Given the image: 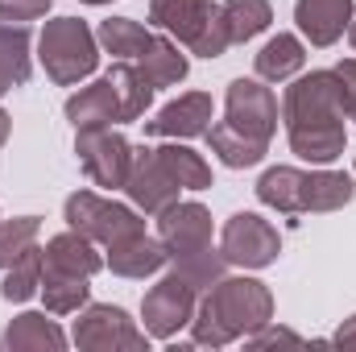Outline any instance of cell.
Wrapping results in <instances>:
<instances>
[{
	"mask_svg": "<svg viewBox=\"0 0 356 352\" xmlns=\"http://www.w3.org/2000/svg\"><path fill=\"white\" fill-rule=\"evenodd\" d=\"M282 120H286V141L302 162L332 166L348 145L336 71L294 75L282 95Z\"/></svg>",
	"mask_w": 356,
	"mask_h": 352,
	"instance_id": "cell-1",
	"label": "cell"
},
{
	"mask_svg": "<svg viewBox=\"0 0 356 352\" xmlns=\"http://www.w3.org/2000/svg\"><path fill=\"white\" fill-rule=\"evenodd\" d=\"M273 133H277V99L266 88V79H232L224 95V120L211 125L203 137L228 170H249L269 154Z\"/></svg>",
	"mask_w": 356,
	"mask_h": 352,
	"instance_id": "cell-2",
	"label": "cell"
},
{
	"mask_svg": "<svg viewBox=\"0 0 356 352\" xmlns=\"http://www.w3.org/2000/svg\"><path fill=\"white\" fill-rule=\"evenodd\" d=\"M273 319V294L257 278H220L203 290L195 319H191V340L203 349H224L232 340L253 336Z\"/></svg>",
	"mask_w": 356,
	"mask_h": 352,
	"instance_id": "cell-3",
	"label": "cell"
},
{
	"mask_svg": "<svg viewBox=\"0 0 356 352\" xmlns=\"http://www.w3.org/2000/svg\"><path fill=\"white\" fill-rule=\"evenodd\" d=\"M154 104V88L149 79L137 71V63L120 58L116 67H108V75H99L95 83L79 88L67 99V120L75 129L88 125H133L145 116V108Z\"/></svg>",
	"mask_w": 356,
	"mask_h": 352,
	"instance_id": "cell-4",
	"label": "cell"
},
{
	"mask_svg": "<svg viewBox=\"0 0 356 352\" xmlns=\"http://www.w3.org/2000/svg\"><path fill=\"white\" fill-rule=\"evenodd\" d=\"M158 241L166 245V257L178 273H186L199 290L224 278V253L211 245V211L195 199H178L166 211H158Z\"/></svg>",
	"mask_w": 356,
	"mask_h": 352,
	"instance_id": "cell-5",
	"label": "cell"
},
{
	"mask_svg": "<svg viewBox=\"0 0 356 352\" xmlns=\"http://www.w3.org/2000/svg\"><path fill=\"white\" fill-rule=\"evenodd\" d=\"M356 195V178L344 170H294V166H269L257 178V199L282 211V216H302V211H340Z\"/></svg>",
	"mask_w": 356,
	"mask_h": 352,
	"instance_id": "cell-6",
	"label": "cell"
},
{
	"mask_svg": "<svg viewBox=\"0 0 356 352\" xmlns=\"http://www.w3.org/2000/svg\"><path fill=\"white\" fill-rule=\"evenodd\" d=\"M38 58L58 88H75L99 67V42L88 21L54 17V21H46V29L38 38Z\"/></svg>",
	"mask_w": 356,
	"mask_h": 352,
	"instance_id": "cell-7",
	"label": "cell"
},
{
	"mask_svg": "<svg viewBox=\"0 0 356 352\" xmlns=\"http://www.w3.org/2000/svg\"><path fill=\"white\" fill-rule=\"evenodd\" d=\"M63 216H67V228L83 232L88 241L104 245V249L116 245V241H124V237L145 232V220H141L137 207L116 203V199H108L99 191H75V195H67Z\"/></svg>",
	"mask_w": 356,
	"mask_h": 352,
	"instance_id": "cell-8",
	"label": "cell"
},
{
	"mask_svg": "<svg viewBox=\"0 0 356 352\" xmlns=\"http://www.w3.org/2000/svg\"><path fill=\"white\" fill-rule=\"evenodd\" d=\"M199 294L203 290L186 273H178V269H170L166 278H158V286H149L145 298H141V319H145L149 340H175L182 328H191Z\"/></svg>",
	"mask_w": 356,
	"mask_h": 352,
	"instance_id": "cell-9",
	"label": "cell"
},
{
	"mask_svg": "<svg viewBox=\"0 0 356 352\" xmlns=\"http://www.w3.org/2000/svg\"><path fill=\"white\" fill-rule=\"evenodd\" d=\"M75 158L83 166V175L104 186V191H124V178L133 166V145L124 141V133H116L112 125H88L75 129Z\"/></svg>",
	"mask_w": 356,
	"mask_h": 352,
	"instance_id": "cell-10",
	"label": "cell"
},
{
	"mask_svg": "<svg viewBox=\"0 0 356 352\" xmlns=\"http://www.w3.org/2000/svg\"><path fill=\"white\" fill-rule=\"evenodd\" d=\"M220 253L228 265H241V269H266L277 262L282 253V237L277 228L269 224L266 216L257 211H236L224 220L220 228Z\"/></svg>",
	"mask_w": 356,
	"mask_h": 352,
	"instance_id": "cell-11",
	"label": "cell"
},
{
	"mask_svg": "<svg viewBox=\"0 0 356 352\" xmlns=\"http://www.w3.org/2000/svg\"><path fill=\"white\" fill-rule=\"evenodd\" d=\"M71 344L88 352H116V349H149V332L129 319V311L112 303H88L75 319Z\"/></svg>",
	"mask_w": 356,
	"mask_h": 352,
	"instance_id": "cell-12",
	"label": "cell"
},
{
	"mask_svg": "<svg viewBox=\"0 0 356 352\" xmlns=\"http://www.w3.org/2000/svg\"><path fill=\"white\" fill-rule=\"evenodd\" d=\"M124 195H129V203L141 216H158L170 203H178L182 182L166 166V158L158 154V145H137L133 150V166H129V178H124Z\"/></svg>",
	"mask_w": 356,
	"mask_h": 352,
	"instance_id": "cell-13",
	"label": "cell"
},
{
	"mask_svg": "<svg viewBox=\"0 0 356 352\" xmlns=\"http://www.w3.org/2000/svg\"><path fill=\"white\" fill-rule=\"evenodd\" d=\"M216 104L207 91H186L170 99L154 120H145V137H166V141H186V137H203L211 129Z\"/></svg>",
	"mask_w": 356,
	"mask_h": 352,
	"instance_id": "cell-14",
	"label": "cell"
},
{
	"mask_svg": "<svg viewBox=\"0 0 356 352\" xmlns=\"http://www.w3.org/2000/svg\"><path fill=\"white\" fill-rule=\"evenodd\" d=\"M353 8L356 0H294V21H298V33L311 46L327 50L348 33Z\"/></svg>",
	"mask_w": 356,
	"mask_h": 352,
	"instance_id": "cell-15",
	"label": "cell"
},
{
	"mask_svg": "<svg viewBox=\"0 0 356 352\" xmlns=\"http://www.w3.org/2000/svg\"><path fill=\"white\" fill-rule=\"evenodd\" d=\"M211 17H216L211 0H149V25L178 38L186 50L199 42V33L207 29Z\"/></svg>",
	"mask_w": 356,
	"mask_h": 352,
	"instance_id": "cell-16",
	"label": "cell"
},
{
	"mask_svg": "<svg viewBox=\"0 0 356 352\" xmlns=\"http://www.w3.org/2000/svg\"><path fill=\"white\" fill-rule=\"evenodd\" d=\"M104 253H108L104 265H108L116 278H154L162 265L170 262V257H166V245H162L158 237H149V232L124 237V241L108 245Z\"/></svg>",
	"mask_w": 356,
	"mask_h": 352,
	"instance_id": "cell-17",
	"label": "cell"
},
{
	"mask_svg": "<svg viewBox=\"0 0 356 352\" xmlns=\"http://www.w3.org/2000/svg\"><path fill=\"white\" fill-rule=\"evenodd\" d=\"M302 67H307V46L294 33H273L253 54V71L266 83H290L294 75H302Z\"/></svg>",
	"mask_w": 356,
	"mask_h": 352,
	"instance_id": "cell-18",
	"label": "cell"
},
{
	"mask_svg": "<svg viewBox=\"0 0 356 352\" xmlns=\"http://www.w3.org/2000/svg\"><path fill=\"white\" fill-rule=\"evenodd\" d=\"M42 262H46V269H67V273H83V278H95L104 269V257H99L95 241H88L75 228L50 237L46 249H42Z\"/></svg>",
	"mask_w": 356,
	"mask_h": 352,
	"instance_id": "cell-19",
	"label": "cell"
},
{
	"mask_svg": "<svg viewBox=\"0 0 356 352\" xmlns=\"http://www.w3.org/2000/svg\"><path fill=\"white\" fill-rule=\"evenodd\" d=\"M129 63H137V71L149 79V88H175L186 79V71H191V63H186V54L178 50V42L170 38H162V33H154L149 42H145V50L137 54V58H129Z\"/></svg>",
	"mask_w": 356,
	"mask_h": 352,
	"instance_id": "cell-20",
	"label": "cell"
},
{
	"mask_svg": "<svg viewBox=\"0 0 356 352\" xmlns=\"http://www.w3.org/2000/svg\"><path fill=\"white\" fill-rule=\"evenodd\" d=\"M0 349H4V352H21V349H67V336H63V328L50 319V311H25V315H17V319L4 328Z\"/></svg>",
	"mask_w": 356,
	"mask_h": 352,
	"instance_id": "cell-21",
	"label": "cell"
},
{
	"mask_svg": "<svg viewBox=\"0 0 356 352\" xmlns=\"http://www.w3.org/2000/svg\"><path fill=\"white\" fill-rule=\"evenodd\" d=\"M29 29L25 25H13V21H0V95H8L13 88H25L29 83Z\"/></svg>",
	"mask_w": 356,
	"mask_h": 352,
	"instance_id": "cell-22",
	"label": "cell"
},
{
	"mask_svg": "<svg viewBox=\"0 0 356 352\" xmlns=\"http://www.w3.org/2000/svg\"><path fill=\"white\" fill-rule=\"evenodd\" d=\"M42 298H46L50 315H79L91 298V278L42 265Z\"/></svg>",
	"mask_w": 356,
	"mask_h": 352,
	"instance_id": "cell-23",
	"label": "cell"
},
{
	"mask_svg": "<svg viewBox=\"0 0 356 352\" xmlns=\"http://www.w3.org/2000/svg\"><path fill=\"white\" fill-rule=\"evenodd\" d=\"M273 21V4L269 0H224L220 4V25L228 33V46L253 42L257 33H266Z\"/></svg>",
	"mask_w": 356,
	"mask_h": 352,
	"instance_id": "cell-24",
	"label": "cell"
},
{
	"mask_svg": "<svg viewBox=\"0 0 356 352\" xmlns=\"http://www.w3.org/2000/svg\"><path fill=\"white\" fill-rule=\"evenodd\" d=\"M149 38H154V29L141 25V21H133V17H108V21H99V29H95V42H99L108 54H116V58H137Z\"/></svg>",
	"mask_w": 356,
	"mask_h": 352,
	"instance_id": "cell-25",
	"label": "cell"
},
{
	"mask_svg": "<svg viewBox=\"0 0 356 352\" xmlns=\"http://www.w3.org/2000/svg\"><path fill=\"white\" fill-rule=\"evenodd\" d=\"M42 249L33 245L29 253H21L17 262L4 269V282H0V298L4 303H29L38 290H42Z\"/></svg>",
	"mask_w": 356,
	"mask_h": 352,
	"instance_id": "cell-26",
	"label": "cell"
},
{
	"mask_svg": "<svg viewBox=\"0 0 356 352\" xmlns=\"http://www.w3.org/2000/svg\"><path fill=\"white\" fill-rule=\"evenodd\" d=\"M158 154L166 158V166L175 170V178L182 182V191H207L211 186V166L203 162V154H195L182 141H166L158 145Z\"/></svg>",
	"mask_w": 356,
	"mask_h": 352,
	"instance_id": "cell-27",
	"label": "cell"
},
{
	"mask_svg": "<svg viewBox=\"0 0 356 352\" xmlns=\"http://www.w3.org/2000/svg\"><path fill=\"white\" fill-rule=\"evenodd\" d=\"M38 232H42V220L38 216L0 220V269H8L21 253H29L38 245Z\"/></svg>",
	"mask_w": 356,
	"mask_h": 352,
	"instance_id": "cell-28",
	"label": "cell"
},
{
	"mask_svg": "<svg viewBox=\"0 0 356 352\" xmlns=\"http://www.w3.org/2000/svg\"><path fill=\"white\" fill-rule=\"evenodd\" d=\"M54 0H0V21L25 25V21H42L50 13Z\"/></svg>",
	"mask_w": 356,
	"mask_h": 352,
	"instance_id": "cell-29",
	"label": "cell"
},
{
	"mask_svg": "<svg viewBox=\"0 0 356 352\" xmlns=\"http://www.w3.org/2000/svg\"><path fill=\"white\" fill-rule=\"evenodd\" d=\"M336 83H340V104H344V116L356 120V58H340L336 67Z\"/></svg>",
	"mask_w": 356,
	"mask_h": 352,
	"instance_id": "cell-30",
	"label": "cell"
},
{
	"mask_svg": "<svg viewBox=\"0 0 356 352\" xmlns=\"http://www.w3.org/2000/svg\"><path fill=\"white\" fill-rule=\"evenodd\" d=\"M245 344H249V349H266V344H302V336H298V332H286V328H273V319H269L266 328H257L253 336H245Z\"/></svg>",
	"mask_w": 356,
	"mask_h": 352,
	"instance_id": "cell-31",
	"label": "cell"
},
{
	"mask_svg": "<svg viewBox=\"0 0 356 352\" xmlns=\"http://www.w3.org/2000/svg\"><path fill=\"white\" fill-rule=\"evenodd\" d=\"M332 344H340V349H356V315L353 319H344V328L336 332V340Z\"/></svg>",
	"mask_w": 356,
	"mask_h": 352,
	"instance_id": "cell-32",
	"label": "cell"
},
{
	"mask_svg": "<svg viewBox=\"0 0 356 352\" xmlns=\"http://www.w3.org/2000/svg\"><path fill=\"white\" fill-rule=\"evenodd\" d=\"M8 125H13V120H8V112H4V108H0V145H4V141H8Z\"/></svg>",
	"mask_w": 356,
	"mask_h": 352,
	"instance_id": "cell-33",
	"label": "cell"
},
{
	"mask_svg": "<svg viewBox=\"0 0 356 352\" xmlns=\"http://www.w3.org/2000/svg\"><path fill=\"white\" fill-rule=\"evenodd\" d=\"M79 4H112V0H79Z\"/></svg>",
	"mask_w": 356,
	"mask_h": 352,
	"instance_id": "cell-34",
	"label": "cell"
},
{
	"mask_svg": "<svg viewBox=\"0 0 356 352\" xmlns=\"http://www.w3.org/2000/svg\"><path fill=\"white\" fill-rule=\"evenodd\" d=\"M353 178H356V170H353Z\"/></svg>",
	"mask_w": 356,
	"mask_h": 352,
	"instance_id": "cell-35",
	"label": "cell"
}]
</instances>
